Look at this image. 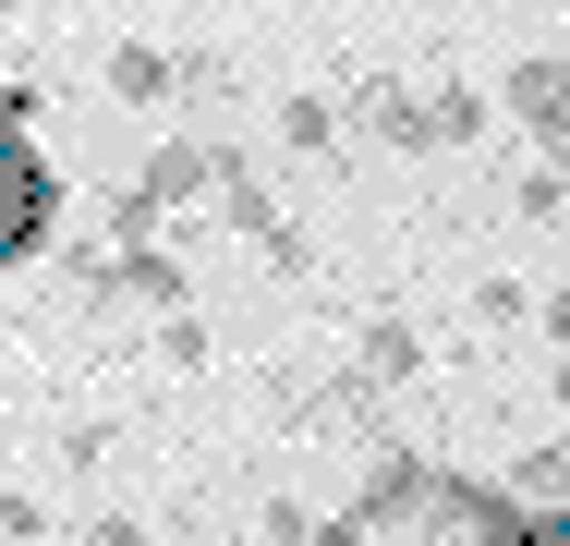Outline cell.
I'll return each mask as SVG.
<instances>
[{
    "label": "cell",
    "instance_id": "cell-1",
    "mask_svg": "<svg viewBox=\"0 0 570 546\" xmlns=\"http://www.w3.org/2000/svg\"><path fill=\"white\" fill-rule=\"evenodd\" d=\"M61 243V170H49V146H12L0 158V267H37Z\"/></svg>",
    "mask_w": 570,
    "mask_h": 546
},
{
    "label": "cell",
    "instance_id": "cell-2",
    "mask_svg": "<svg viewBox=\"0 0 570 546\" xmlns=\"http://www.w3.org/2000/svg\"><path fill=\"white\" fill-rule=\"evenodd\" d=\"M498 109H510V121L547 146V170H570V61H559V49L510 61V74H498Z\"/></svg>",
    "mask_w": 570,
    "mask_h": 546
},
{
    "label": "cell",
    "instance_id": "cell-3",
    "mask_svg": "<svg viewBox=\"0 0 570 546\" xmlns=\"http://www.w3.org/2000/svg\"><path fill=\"white\" fill-rule=\"evenodd\" d=\"M219 170H230V146H219V134H170V146H146L134 195H146L158 218H183L195 195H219Z\"/></svg>",
    "mask_w": 570,
    "mask_h": 546
},
{
    "label": "cell",
    "instance_id": "cell-4",
    "mask_svg": "<svg viewBox=\"0 0 570 546\" xmlns=\"http://www.w3.org/2000/svg\"><path fill=\"white\" fill-rule=\"evenodd\" d=\"M352 121H364L376 146H401V158H438V109L413 98V86H389V74H364V86H352Z\"/></svg>",
    "mask_w": 570,
    "mask_h": 546
},
{
    "label": "cell",
    "instance_id": "cell-5",
    "mask_svg": "<svg viewBox=\"0 0 570 546\" xmlns=\"http://www.w3.org/2000/svg\"><path fill=\"white\" fill-rule=\"evenodd\" d=\"M498 486H510L522 510H547V523H570V426H559V437H534V449H522V461H510Z\"/></svg>",
    "mask_w": 570,
    "mask_h": 546
},
{
    "label": "cell",
    "instance_id": "cell-6",
    "mask_svg": "<svg viewBox=\"0 0 570 546\" xmlns=\"http://www.w3.org/2000/svg\"><path fill=\"white\" fill-rule=\"evenodd\" d=\"M170 86H183V61H170L158 37H121L110 49V98L121 109H170Z\"/></svg>",
    "mask_w": 570,
    "mask_h": 546
},
{
    "label": "cell",
    "instance_id": "cell-7",
    "mask_svg": "<svg viewBox=\"0 0 570 546\" xmlns=\"http://www.w3.org/2000/svg\"><path fill=\"white\" fill-rule=\"evenodd\" d=\"M267 146H279V158H328V146H341V98H279Z\"/></svg>",
    "mask_w": 570,
    "mask_h": 546
},
{
    "label": "cell",
    "instance_id": "cell-8",
    "mask_svg": "<svg viewBox=\"0 0 570 546\" xmlns=\"http://www.w3.org/2000/svg\"><path fill=\"white\" fill-rule=\"evenodd\" d=\"M438 158H450V146H485V121H498V98H485V86H438Z\"/></svg>",
    "mask_w": 570,
    "mask_h": 546
},
{
    "label": "cell",
    "instance_id": "cell-9",
    "mask_svg": "<svg viewBox=\"0 0 570 546\" xmlns=\"http://www.w3.org/2000/svg\"><path fill=\"white\" fill-rule=\"evenodd\" d=\"M219 218H230V231H243V243H267V231H279V207H267V183H255L243 158H230V170H219Z\"/></svg>",
    "mask_w": 570,
    "mask_h": 546
},
{
    "label": "cell",
    "instance_id": "cell-10",
    "mask_svg": "<svg viewBox=\"0 0 570 546\" xmlns=\"http://www.w3.org/2000/svg\"><path fill=\"white\" fill-rule=\"evenodd\" d=\"M413 364H425V340H413L401 316H376V328H364V377H376V389H401Z\"/></svg>",
    "mask_w": 570,
    "mask_h": 546
},
{
    "label": "cell",
    "instance_id": "cell-11",
    "mask_svg": "<svg viewBox=\"0 0 570 546\" xmlns=\"http://www.w3.org/2000/svg\"><path fill=\"white\" fill-rule=\"evenodd\" d=\"M510 207H522V218H559V207H570V170H547V158H534V170L510 183Z\"/></svg>",
    "mask_w": 570,
    "mask_h": 546
},
{
    "label": "cell",
    "instance_id": "cell-12",
    "mask_svg": "<svg viewBox=\"0 0 570 546\" xmlns=\"http://www.w3.org/2000/svg\"><path fill=\"white\" fill-rule=\"evenodd\" d=\"M473 316H485V328H522V316H547V304H534L522 280H485V292H473Z\"/></svg>",
    "mask_w": 570,
    "mask_h": 546
},
{
    "label": "cell",
    "instance_id": "cell-13",
    "mask_svg": "<svg viewBox=\"0 0 570 546\" xmlns=\"http://www.w3.org/2000/svg\"><path fill=\"white\" fill-rule=\"evenodd\" d=\"M24 121H37V86H12V74H0V158H12V146H37Z\"/></svg>",
    "mask_w": 570,
    "mask_h": 546
},
{
    "label": "cell",
    "instance_id": "cell-14",
    "mask_svg": "<svg viewBox=\"0 0 570 546\" xmlns=\"http://www.w3.org/2000/svg\"><path fill=\"white\" fill-rule=\"evenodd\" d=\"M49 535V510H37V498H12V486H0V546H37Z\"/></svg>",
    "mask_w": 570,
    "mask_h": 546
},
{
    "label": "cell",
    "instance_id": "cell-15",
    "mask_svg": "<svg viewBox=\"0 0 570 546\" xmlns=\"http://www.w3.org/2000/svg\"><path fill=\"white\" fill-rule=\"evenodd\" d=\"M86 546H158V535H146L134 510H98V523H86Z\"/></svg>",
    "mask_w": 570,
    "mask_h": 546
},
{
    "label": "cell",
    "instance_id": "cell-16",
    "mask_svg": "<svg viewBox=\"0 0 570 546\" xmlns=\"http://www.w3.org/2000/svg\"><path fill=\"white\" fill-rule=\"evenodd\" d=\"M510 546H570V523H547V510H522V523H510Z\"/></svg>",
    "mask_w": 570,
    "mask_h": 546
},
{
    "label": "cell",
    "instance_id": "cell-17",
    "mask_svg": "<svg viewBox=\"0 0 570 546\" xmlns=\"http://www.w3.org/2000/svg\"><path fill=\"white\" fill-rule=\"evenodd\" d=\"M316 546H376V535H364V523H352V510H341V523H328V535H316Z\"/></svg>",
    "mask_w": 570,
    "mask_h": 546
},
{
    "label": "cell",
    "instance_id": "cell-18",
    "mask_svg": "<svg viewBox=\"0 0 570 546\" xmlns=\"http://www.w3.org/2000/svg\"><path fill=\"white\" fill-rule=\"evenodd\" d=\"M0 12H49V0H0Z\"/></svg>",
    "mask_w": 570,
    "mask_h": 546
}]
</instances>
